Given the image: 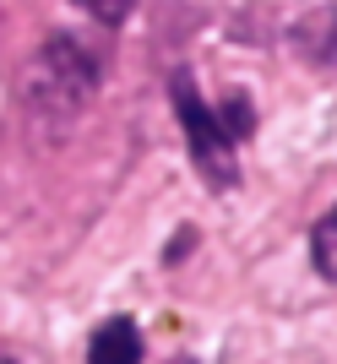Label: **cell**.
Returning a JSON list of instances; mask_svg holds the SVG:
<instances>
[{"label":"cell","mask_w":337,"mask_h":364,"mask_svg":"<svg viewBox=\"0 0 337 364\" xmlns=\"http://www.w3.org/2000/svg\"><path fill=\"white\" fill-rule=\"evenodd\" d=\"M92 92H98V60L71 33H49L38 44V55L28 60V71H22V98L38 114H49V109L55 114H77Z\"/></svg>","instance_id":"6da1fadb"},{"label":"cell","mask_w":337,"mask_h":364,"mask_svg":"<svg viewBox=\"0 0 337 364\" xmlns=\"http://www.w3.org/2000/svg\"><path fill=\"white\" fill-rule=\"evenodd\" d=\"M168 98H174V114H180V125H185L191 164L201 168V180L218 185V191L240 185V164H234V136H229V125H223V114H213V109L201 104L196 76L185 71V65L168 76Z\"/></svg>","instance_id":"7a4b0ae2"},{"label":"cell","mask_w":337,"mask_h":364,"mask_svg":"<svg viewBox=\"0 0 337 364\" xmlns=\"http://www.w3.org/2000/svg\"><path fill=\"white\" fill-rule=\"evenodd\" d=\"M87 364H141V332H137V321H104L98 332H92L87 343Z\"/></svg>","instance_id":"3957f363"},{"label":"cell","mask_w":337,"mask_h":364,"mask_svg":"<svg viewBox=\"0 0 337 364\" xmlns=\"http://www.w3.org/2000/svg\"><path fill=\"white\" fill-rule=\"evenodd\" d=\"M310 261H316V272L326 283H337V207L310 228Z\"/></svg>","instance_id":"277c9868"},{"label":"cell","mask_w":337,"mask_h":364,"mask_svg":"<svg viewBox=\"0 0 337 364\" xmlns=\"http://www.w3.org/2000/svg\"><path fill=\"white\" fill-rule=\"evenodd\" d=\"M71 6H77V11H87L92 22H104V28H120L137 0H71Z\"/></svg>","instance_id":"5b68a950"},{"label":"cell","mask_w":337,"mask_h":364,"mask_svg":"<svg viewBox=\"0 0 337 364\" xmlns=\"http://www.w3.org/2000/svg\"><path fill=\"white\" fill-rule=\"evenodd\" d=\"M229 136L234 141L250 136V104H245V98H229Z\"/></svg>","instance_id":"8992f818"},{"label":"cell","mask_w":337,"mask_h":364,"mask_svg":"<svg viewBox=\"0 0 337 364\" xmlns=\"http://www.w3.org/2000/svg\"><path fill=\"white\" fill-rule=\"evenodd\" d=\"M0 364H16V359H11V353H6V348H0Z\"/></svg>","instance_id":"52a82bcc"},{"label":"cell","mask_w":337,"mask_h":364,"mask_svg":"<svg viewBox=\"0 0 337 364\" xmlns=\"http://www.w3.org/2000/svg\"><path fill=\"white\" fill-rule=\"evenodd\" d=\"M180 364H191V359H180Z\"/></svg>","instance_id":"ba28073f"}]
</instances>
